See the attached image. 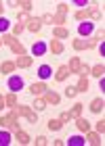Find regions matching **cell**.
Wrapping results in <instances>:
<instances>
[{
  "label": "cell",
  "mask_w": 105,
  "mask_h": 146,
  "mask_svg": "<svg viewBox=\"0 0 105 146\" xmlns=\"http://www.w3.org/2000/svg\"><path fill=\"white\" fill-rule=\"evenodd\" d=\"M50 73H52L50 65H40V67H38V77H40V82L48 79V77H50Z\"/></svg>",
  "instance_id": "8fae6325"
},
{
  "label": "cell",
  "mask_w": 105,
  "mask_h": 146,
  "mask_svg": "<svg viewBox=\"0 0 105 146\" xmlns=\"http://www.w3.org/2000/svg\"><path fill=\"white\" fill-rule=\"evenodd\" d=\"M17 19H19V21H30V15H28V13H21V15H17Z\"/></svg>",
  "instance_id": "60d3db41"
},
{
  "label": "cell",
  "mask_w": 105,
  "mask_h": 146,
  "mask_svg": "<svg viewBox=\"0 0 105 146\" xmlns=\"http://www.w3.org/2000/svg\"><path fill=\"white\" fill-rule=\"evenodd\" d=\"M76 127L80 129V131H84V134H86V131L90 129V123H88L84 117H78V119H76Z\"/></svg>",
  "instance_id": "d6986e66"
},
{
  "label": "cell",
  "mask_w": 105,
  "mask_h": 146,
  "mask_svg": "<svg viewBox=\"0 0 105 146\" xmlns=\"http://www.w3.org/2000/svg\"><path fill=\"white\" fill-rule=\"evenodd\" d=\"M86 17H88V11H78V13H76V19H78V21H86Z\"/></svg>",
  "instance_id": "74e56055"
},
{
  "label": "cell",
  "mask_w": 105,
  "mask_h": 146,
  "mask_svg": "<svg viewBox=\"0 0 105 146\" xmlns=\"http://www.w3.org/2000/svg\"><path fill=\"white\" fill-rule=\"evenodd\" d=\"M2 44H6L9 48L15 52L17 56H21V54H25V48H23V44L19 42V40L15 38V36H2Z\"/></svg>",
  "instance_id": "7a4b0ae2"
},
{
  "label": "cell",
  "mask_w": 105,
  "mask_h": 146,
  "mask_svg": "<svg viewBox=\"0 0 105 146\" xmlns=\"http://www.w3.org/2000/svg\"><path fill=\"white\" fill-rule=\"evenodd\" d=\"M2 109H6V102H4V96L0 94V111H2Z\"/></svg>",
  "instance_id": "7bdbcfd3"
},
{
  "label": "cell",
  "mask_w": 105,
  "mask_h": 146,
  "mask_svg": "<svg viewBox=\"0 0 105 146\" xmlns=\"http://www.w3.org/2000/svg\"><path fill=\"white\" fill-rule=\"evenodd\" d=\"M93 31H95V23H90V21H84V23L78 25V34H80L82 38L84 36H90Z\"/></svg>",
  "instance_id": "52a82bcc"
},
{
  "label": "cell",
  "mask_w": 105,
  "mask_h": 146,
  "mask_svg": "<svg viewBox=\"0 0 105 146\" xmlns=\"http://www.w3.org/2000/svg\"><path fill=\"white\" fill-rule=\"evenodd\" d=\"M95 131H97V134H103V131H105V121H103V119H101V121H97Z\"/></svg>",
  "instance_id": "8d00e7d4"
},
{
  "label": "cell",
  "mask_w": 105,
  "mask_h": 146,
  "mask_svg": "<svg viewBox=\"0 0 105 146\" xmlns=\"http://www.w3.org/2000/svg\"><path fill=\"white\" fill-rule=\"evenodd\" d=\"M84 142L86 140L82 136H69L67 138V146H84Z\"/></svg>",
  "instance_id": "7402d4cb"
},
{
  "label": "cell",
  "mask_w": 105,
  "mask_h": 146,
  "mask_svg": "<svg viewBox=\"0 0 105 146\" xmlns=\"http://www.w3.org/2000/svg\"><path fill=\"white\" fill-rule=\"evenodd\" d=\"M44 109H46L44 98H36V100H34V111H44Z\"/></svg>",
  "instance_id": "f546056e"
},
{
  "label": "cell",
  "mask_w": 105,
  "mask_h": 146,
  "mask_svg": "<svg viewBox=\"0 0 105 146\" xmlns=\"http://www.w3.org/2000/svg\"><path fill=\"white\" fill-rule=\"evenodd\" d=\"M50 52L52 54H61L63 52V44L59 40H50Z\"/></svg>",
  "instance_id": "603a6c76"
},
{
  "label": "cell",
  "mask_w": 105,
  "mask_h": 146,
  "mask_svg": "<svg viewBox=\"0 0 105 146\" xmlns=\"http://www.w3.org/2000/svg\"><path fill=\"white\" fill-rule=\"evenodd\" d=\"M80 67H82V61H80L78 56H71V58H69V65H67L69 73H78V71H80Z\"/></svg>",
  "instance_id": "4fadbf2b"
},
{
  "label": "cell",
  "mask_w": 105,
  "mask_h": 146,
  "mask_svg": "<svg viewBox=\"0 0 105 146\" xmlns=\"http://www.w3.org/2000/svg\"><path fill=\"white\" fill-rule=\"evenodd\" d=\"M65 21H67V17H65V15H59V13H57V15H52V25H57V27H63Z\"/></svg>",
  "instance_id": "4316f807"
},
{
  "label": "cell",
  "mask_w": 105,
  "mask_h": 146,
  "mask_svg": "<svg viewBox=\"0 0 105 146\" xmlns=\"http://www.w3.org/2000/svg\"><path fill=\"white\" fill-rule=\"evenodd\" d=\"M11 6H21L23 13H30L34 9V2H30V0H21V2H11Z\"/></svg>",
  "instance_id": "ffe728a7"
},
{
  "label": "cell",
  "mask_w": 105,
  "mask_h": 146,
  "mask_svg": "<svg viewBox=\"0 0 105 146\" xmlns=\"http://www.w3.org/2000/svg\"><path fill=\"white\" fill-rule=\"evenodd\" d=\"M32 34H38V31L42 29V21H40V17H32L30 21H28V25H25Z\"/></svg>",
  "instance_id": "ba28073f"
},
{
  "label": "cell",
  "mask_w": 105,
  "mask_h": 146,
  "mask_svg": "<svg viewBox=\"0 0 105 146\" xmlns=\"http://www.w3.org/2000/svg\"><path fill=\"white\" fill-rule=\"evenodd\" d=\"M52 36H55V40H65V38H69V29L67 27H55Z\"/></svg>",
  "instance_id": "9a60e30c"
},
{
  "label": "cell",
  "mask_w": 105,
  "mask_h": 146,
  "mask_svg": "<svg viewBox=\"0 0 105 146\" xmlns=\"http://www.w3.org/2000/svg\"><path fill=\"white\" fill-rule=\"evenodd\" d=\"M32 63H34V56H25V54L17 56V61H15V65H17L19 69H28Z\"/></svg>",
  "instance_id": "9c48e42d"
},
{
  "label": "cell",
  "mask_w": 105,
  "mask_h": 146,
  "mask_svg": "<svg viewBox=\"0 0 105 146\" xmlns=\"http://www.w3.org/2000/svg\"><path fill=\"white\" fill-rule=\"evenodd\" d=\"M48 129H52V131H59V129H61L63 127V121H61V119H48Z\"/></svg>",
  "instance_id": "cb8c5ba5"
},
{
  "label": "cell",
  "mask_w": 105,
  "mask_h": 146,
  "mask_svg": "<svg viewBox=\"0 0 105 146\" xmlns=\"http://www.w3.org/2000/svg\"><path fill=\"white\" fill-rule=\"evenodd\" d=\"M2 11H4V6H2V2H0V15H2Z\"/></svg>",
  "instance_id": "bcb514c9"
},
{
  "label": "cell",
  "mask_w": 105,
  "mask_h": 146,
  "mask_svg": "<svg viewBox=\"0 0 105 146\" xmlns=\"http://www.w3.org/2000/svg\"><path fill=\"white\" fill-rule=\"evenodd\" d=\"M99 79H101V82H99V90L103 92V90H105V82H103V77H99Z\"/></svg>",
  "instance_id": "f6af8a7d"
},
{
  "label": "cell",
  "mask_w": 105,
  "mask_h": 146,
  "mask_svg": "<svg viewBox=\"0 0 105 146\" xmlns=\"http://www.w3.org/2000/svg\"><path fill=\"white\" fill-rule=\"evenodd\" d=\"M82 109H84V104L76 102L74 107H71V111H67V113H69V119H78V117L82 115Z\"/></svg>",
  "instance_id": "e0dca14e"
},
{
  "label": "cell",
  "mask_w": 105,
  "mask_h": 146,
  "mask_svg": "<svg viewBox=\"0 0 105 146\" xmlns=\"http://www.w3.org/2000/svg\"><path fill=\"white\" fill-rule=\"evenodd\" d=\"M11 144V134L9 131H0V146H9Z\"/></svg>",
  "instance_id": "83f0119b"
},
{
  "label": "cell",
  "mask_w": 105,
  "mask_h": 146,
  "mask_svg": "<svg viewBox=\"0 0 105 146\" xmlns=\"http://www.w3.org/2000/svg\"><path fill=\"white\" fill-rule=\"evenodd\" d=\"M23 29H25V25H23V23H15V27H13V34H15V38L21 34Z\"/></svg>",
  "instance_id": "d590c367"
},
{
  "label": "cell",
  "mask_w": 105,
  "mask_h": 146,
  "mask_svg": "<svg viewBox=\"0 0 105 146\" xmlns=\"http://www.w3.org/2000/svg\"><path fill=\"white\" fill-rule=\"evenodd\" d=\"M86 142H90V144H95V146H99L103 140H101V136L99 134H97V131H86Z\"/></svg>",
  "instance_id": "2e32d148"
},
{
  "label": "cell",
  "mask_w": 105,
  "mask_h": 146,
  "mask_svg": "<svg viewBox=\"0 0 105 146\" xmlns=\"http://www.w3.org/2000/svg\"><path fill=\"white\" fill-rule=\"evenodd\" d=\"M6 86H9V90H11V92H15V94H17L19 90H23V77H19V75H13V77H9Z\"/></svg>",
  "instance_id": "277c9868"
},
{
  "label": "cell",
  "mask_w": 105,
  "mask_h": 146,
  "mask_svg": "<svg viewBox=\"0 0 105 146\" xmlns=\"http://www.w3.org/2000/svg\"><path fill=\"white\" fill-rule=\"evenodd\" d=\"M67 11H69L67 2H61V4H57V13H59V15H67Z\"/></svg>",
  "instance_id": "d6a6232c"
},
{
  "label": "cell",
  "mask_w": 105,
  "mask_h": 146,
  "mask_svg": "<svg viewBox=\"0 0 105 146\" xmlns=\"http://www.w3.org/2000/svg\"><path fill=\"white\" fill-rule=\"evenodd\" d=\"M46 90H48V86L44 84V82H36V84L30 86V94H32V96H40V94H44Z\"/></svg>",
  "instance_id": "8992f818"
},
{
  "label": "cell",
  "mask_w": 105,
  "mask_h": 146,
  "mask_svg": "<svg viewBox=\"0 0 105 146\" xmlns=\"http://www.w3.org/2000/svg\"><path fill=\"white\" fill-rule=\"evenodd\" d=\"M0 125H2V127H11L13 131H19V129H21V125H19V113H17V109H11L9 115L0 117Z\"/></svg>",
  "instance_id": "6da1fadb"
},
{
  "label": "cell",
  "mask_w": 105,
  "mask_h": 146,
  "mask_svg": "<svg viewBox=\"0 0 105 146\" xmlns=\"http://www.w3.org/2000/svg\"><path fill=\"white\" fill-rule=\"evenodd\" d=\"M17 113H19V115H23L30 123H38V115H36V111L32 109V107H28V104H17Z\"/></svg>",
  "instance_id": "3957f363"
},
{
  "label": "cell",
  "mask_w": 105,
  "mask_h": 146,
  "mask_svg": "<svg viewBox=\"0 0 105 146\" xmlns=\"http://www.w3.org/2000/svg\"><path fill=\"white\" fill-rule=\"evenodd\" d=\"M88 17H93V19H101V9H99V6H93V9L88 11Z\"/></svg>",
  "instance_id": "1f68e13d"
},
{
  "label": "cell",
  "mask_w": 105,
  "mask_h": 146,
  "mask_svg": "<svg viewBox=\"0 0 105 146\" xmlns=\"http://www.w3.org/2000/svg\"><path fill=\"white\" fill-rule=\"evenodd\" d=\"M74 4H76V6H86L88 2H86V0H76V2H74Z\"/></svg>",
  "instance_id": "ee69618b"
},
{
  "label": "cell",
  "mask_w": 105,
  "mask_h": 146,
  "mask_svg": "<svg viewBox=\"0 0 105 146\" xmlns=\"http://www.w3.org/2000/svg\"><path fill=\"white\" fill-rule=\"evenodd\" d=\"M103 73H105V65H95V67H90V75H95V77H103Z\"/></svg>",
  "instance_id": "d4e9b609"
},
{
  "label": "cell",
  "mask_w": 105,
  "mask_h": 146,
  "mask_svg": "<svg viewBox=\"0 0 105 146\" xmlns=\"http://www.w3.org/2000/svg\"><path fill=\"white\" fill-rule=\"evenodd\" d=\"M76 88H78V92H86L88 90V79L86 77H80V82H78Z\"/></svg>",
  "instance_id": "f1b7e54d"
},
{
  "label": "cell",
  "mask_w": 105,
  "mask_h": 146,
  "mask_svg": "<svg viewBox=\"0 0 105 146\" xmlns=\"http://www.w3.org/2000/svg\"><path fill=\"white\" fill-rule=\"evenodd\" d=\"M88 109L93 111V113H97V115H99V113L105 109V102H103V98H95V100L90 102V107H88Z\"/></svg>",
  "instance_id": "5bb4252c"
},
{
  "label": "cell",
  "mask_w": 105,
  "mask_h": 146,
  "mask_svg": "<svg viewBox=\"0 0 105 146\" xmlns=\"http://www.w3.org/2000/svg\"><path fill=\"white\" fill-rule=\"evenodd\" d=\"M4 102H6V107H9V109H17V94H15V92L6 94L4 96Z\"/></svg>",
  "instance_id": "ac0fdd59"
},
{
  "label": "cell",
  "mask_w": 105,
  "mask_h": 146,
  "mask_svg": "<svg viewBox=\"0 0 105 146\" xmlns=\"http://www.w3.org/2000/svg\"><path fill=\"white\" fill-rule=\"evenodd\" d=\"M78 75H80V77H86V75H90V67H88V65H82V67H80V71H78Z\"/></svg>",
  "instance_id": "e575fe53"
},
{
  "label": "cell",
  "mask_w": 105,
  "mask_h": 146,
  "mask_svg": "<svg viewBox=\"0 0 105 146\" xmlns=\"http://www.w3.org/2000/svg\"><path fill=\"white\" fill-rule=\"evenodd\" d=\"M40 21H42V23H48V25H50V23H52V15H42V17H40Z\"/></svg>",
  "instance_id": "ab89813d"
},
{
  "label": "cell",
  "mask_w": 105,
  "mask_h": 146,
  "mask_svg": "<svg viewBox=\"0 0 105 146\" xmlns=\"http://www.w3.org/2000/svg\"><path fill=\"white\" fill-rule=\"evenodd\" d=\"M67 75H71L69 69H67V65H61V67L57 69V73H55V79H57V82H63V79H67Z\"/></svg>",
  "instance_id": "7c38bea8"
},
{
  "label": "cell",
  "mask_w": 105,
  "mask_h": 146,
  "mask_svg": "<svg viewBox=\"0 0 105 146\" xmlns=\"http://www.w3.org/2000/svg\"><path fill=\"white\" fill-rule=\"evenodd\" d=\"M9 25H11V21L6 17H0V31H6L9 29Z\"/></svg>",
  "instance_id": "836d02e7"
},
{
  "label": "cell",
  "mask_w": 105,
  "mask_h": 146,
  "mask_svg": "<svg viewBox=\"0 0 105 146\" xmlns=\"http://www.w3.org/2000/svg\"><path fill=\"white\" fill-rule=\"evenodd\" d=\"M78 94V88H76V86H67V88H65V96H67V98H74Z\"/></svg>",
  "instance_id": "4dcf8cb0"
},
{
  "label": "cell",
  "mask_w": 105,
  "mask_h": 146,
  "mask_svg": "<svg viewBox=\"0 0 105 146\" xmlns=\"http://www.w3.org/2000/svg\"><path fill=\"white\" fill-rule=\"evenodd\" d=\"M59 100H61V96H59L57 92H52V90L44 92V102L46 104H59Z\"/></svg>",
  "instance_id": "30bf717a"
},
{
  "label": "cell",
  "mask_w": 105,
  "mask_h": 146,
  "mask_svg": "<svg viewBox=\"0 0 105 146\" xmlns=\"http://www.w3.org/2000/svg\"><path fill=\"white\" fill-rule=\"evenodd\" d=\"M59 119H61V121H69V113H67V111H63V113H61V117H59Z\"/></svg>",
  "instance_id": "b9f144b4"
},
{
  "label": "cell",
  "mask_w": 105,
  "mask_h": 146,
  "mask_svg": "<svg viewBox=\"0 0 105 146\" xmlns=\"http://www.w3.org/2000/svg\"><path fill=\"white\" fill-rule=\"evenodd\" d=\"M15 69H17L15 61H6V63H2V65H0V73H13Z\"/></svg>",
  "instance_id": "44dd1931"
},
{
  "label": "cell",
  "mask_w": 105,
  "mask_h": 146,
  "mask_svg": "<svg viewBox=\"0 0 105 146\" xmlns=\"http://www.w3.org/2000/svg\"><path fill=\"white\" fill-rule=\"evenodd\" d=\"M17 142H19V144H30V142H32V138L25 134L23 129H19V131H17Z\"/></svg>",
  "instance_id": "484cf974"
},
{
  "label": "cell",
  "mask_w": 105,
  "mask_h": 146,
  "mask_svg": "<svg viewBox=\"0 0 105 146\" xmlns=\"http://www.w3.org/2000/svg\"><path fill=\"white\" fill-rule=\"evenodd\" d=\"M34 142H36L38 146H44V144H48V140H46V138H44V136H38L36 140H34Z\"/></svg>",
  "instance_id": "f35d334b"
},
{
  "label": "cell",
  "mask_w": 105,
  "mask_h": 146,
  "mask_svg": "<svg viewBox=\"0 0 105 146\" xmlns=\"http://www.w3.org/2000/svg\"><path fill=\"white\" fill-rule=\"evenodd\" d=\"M0 44H2V38H0Z\"/></svg>",
  "instance_id": "7dc6e473"
},
{
  "label": "cell",
  "mask_w": 105,
  "mask_h": 146,
  "mask_svg": "<svg viewBox=\"0 0 105 146\" xmlns=\"http://www.w3.org/2000/svg\"><path fill=\"white\" fill-rule=\"evenodd\" d=\"M46 50H48V44L44 42V40H38V42L32 44V54H34V56H42V54H46Z\"/></svg>",
  "instance_id": "5b68a950"
}]
</instances>
